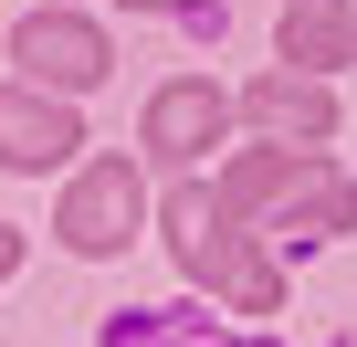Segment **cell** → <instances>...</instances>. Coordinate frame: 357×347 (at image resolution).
<instances>
[{
  "label": "cell",
  "mask_w": 357,
  "mask_h": 347,
  "mask_svg": "<svg viewBox=\"0 0 357 347\" xmlns=\"http://www.w3.org/2000/svg\"><path fill=\"white\" fill-rule=\"evenodd\" d=\"M242 126L273 137V147H294V158H315V147L336 137V95H326V74L284 64V74H252V84H242Z\"/></svg>",
  "instance_id": "cell-1"
},
{
  "label": "cell",
  "mask_w": 357,
  "mask_h": 347,
  "mask_svg": "<svg viewBox=\"0 0 357 347\" xmlns=\"http://www.w3.org/2000/svg\"><path fill=\"white\" fill-rule=\"evenodd\" d=\"M137 200H147L137 168H126V158H95V168H74L53 232H63L74 253H126V242H137Z\"/></svg>",
  "instance_id": "cell-2"
},
{
  "label": "cell",
  "mask_w": 357,
  "mask_h": 347,
  "mask_svg": "<svg viewBox=\"0 0 357 347\" xmlns=\"http://www.w3.org/2000/svg\"><path fill=\"white\" fill-rule=\"evenodd\" d=\"M11 64H22L32 84H53V95H95L116 53H105L95 22H74V11H32V22L11 32Z\"/></svg>",
  "instance_id": "cell-3"
},
{
  "label": "cell",
  "mask_w": 357,
  "mask_h": 347,
  "mask_svg": "<svg viewBox=\"0 0 357 347\" xmlns=\"http://www.w3.org/2000/svg\"><path fill=\"white\" fill-rule=\"evenodd\" d=\"M74 147H84L74 105H53L32 84H0V158H11V168H63Z\"/></svg>",
  "instance_id": "cell-4"
},
{
  "label": "cell",
  "mask_w": 357,
  "mask_h": 347,
  "mask_svg": "<svg viewBox=\"0 0 357 347\" xmlns=\"http://www.w3.org/2000/svg\"><path fill=\"white\" fill-rule=\"evenodd\" d=\"M221 126H231V95H221V84H168V95H147V116H137V137H147L158 158H200V147H221Z\"/></svg>",
  "instance_id": "cell-5"
},
{
  "label": "cell",
  "mask_w": 357,
  "mask_h": 347,
  "mask_svg": "<svg viewBox=\"0 0 357 347\" xmlns=\"http://www.w3.org/2000/svg\"><path fill=\"white\" fill-rule=\"evenodd\" d=\"M158 221H168V253L190 263V274H221V253H231V211H221V190H168Z\"/></svg>",
  "instance_id": "cell-6"
},
{
  "label": "cell",
  "mask_w": 357,
  "mask_h": 347,
  "mask_svg": "<svg viewBox=\"0 0 357 347\" xmlns=\"http://www.w3.org/2000/svg\"><path fill=\"white\" fill-rule=\"evenodd\" d=\"M294 179H305V158L263 137V147H242V158L221 168V211H231V221H252V211H273V200H284Z\"/></svg>",
  "instance_id": "cell-7"
},
{
  "label": "cell",
  "mask_w": 357,
  "mask_h": 347,
  "mask_svg": "<svg viewBox=\"0 0 357 347\" xmlns=\"http://www.w3.org/2000/svg\"><path fill=\"white\" fill-rule=\"evenodd\" d=\"M347 53H357V22L336 11V0H294V11H284V64L326 74V64H347Z\"/></svg>",
  "instance_id": "cell-8"
},
{
  "label": "cell",
  "mask_w": 357,
  "mask_h": 347,
  "mask_svg": "<svg viewBox=\"0 0 357 347\" xmlns=\"http://www.w3.org/2000/svg\"><path fill=\"white\" fill-rule=\"evenodd\" d=\"M347 221H357V179H336V168L284 190V232H347Z\"/></svg>",
  "instance_id": "cell-9"
},
{
  "label": "cell",
  "mask_w": 357,
  "mask_h": 347,
  "mask_svg": "<svg viewBox=\"0 0 357 347\" xmlns=\"http://www.w3.org/2000/svg\"><path fill=\"white\" fill-rule=\"evenodd\" d=\"M211 284H221V295H231V305H242V316H273V305H284V274H273V263H263V253H252V242H231V253H221V274H211Z\"/></svg>",
  "instance_id": "cell-10"
},
{
  "label": "cell",
  "mask_w": 357,
  "mask_h": 347,
  "mask_svg": "<svg viewBox=\"0 0 357 347\" xmlns=\"http://www.w3.org/2000/svg\"><path fill=\"white\" fill-rule=\"evenodd\" d=\"M11 263H22V232H0V284H11Z\"/></svg>",
  "instance_id": "cell-11"
},
{
  "label": "cell",
  "mask_w": 357,
  "mask_h": 347,
  "mask_svg": "<svg viewBox=\"0 0 357 347\" xmlns=\"http://www.w3.org/2000/svg\"><path fill=\"white\" fill-rule=\"evenodd\" d=\"M137 11H158V0H137Z\"/></svg>",
  "instance_id": "cell-12"
}]
</instances>
